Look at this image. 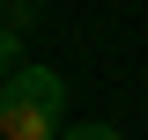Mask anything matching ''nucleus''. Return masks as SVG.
Returning <instances> with one entry per match:
<instances>
[{"label": "nucleus", "mask_w": 148, "mask_h": 140, "mask_svg": "<svg viewBox=\"0 0 148 140\" xmlns=\"http://www.w3.org/2000/svg\"><path fill=\"white\" fill-rule=\"evenodd\" d=\"M59 140H119V125H104V118H82V125H67Z\"/></svg>", "instance_id": "obj_2"}, {"label": "nucleus", "mask_w": 148, "mask_h": 140, "mask_svg": "<svg viewBox=\"0 0 148 140\" xmlns=\"http://www.w3.org/2000/svg\"><path fill=\"white\" fill-rule=\"evenodd\" d=\"M15 44H22V37H15V22H8V30H0V81L15 74Z\"/></svg>", "instance_id": "obj_3"}, {"label": "nucleus", "mask_w": 148, "mask_h": 140, "mask_svg": "<svg viewBox=\"0 0 148 140\" xmlns=\"http://www.w3.org/2000/svg\"><path fill=\"white\" fill-rule=\"evenodd\" d=\"M67 133V81L52 67H15L0 81V140H59Z\"/></svg>", "instance_id": "obj_1"}]
</instances>
